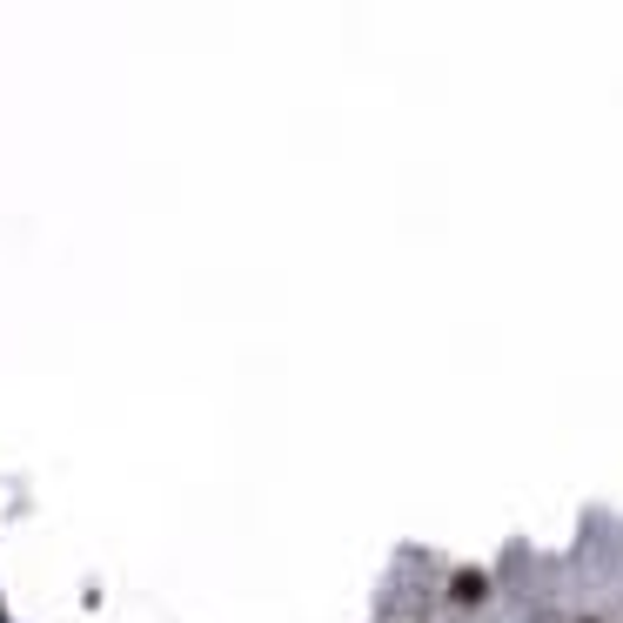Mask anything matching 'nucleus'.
<instances>
[{
    "instance_id": "obj_1",
    "label": "nucleus",
    "mask_w": 623,
    "mask_h": 623,
    "mask_svg": "<svg viewBox=\"0 0 623 623\" xmlns=\"http://www.w3.org/2000/svg\"><path fill=\"white\" fill-rule=\"evenodd\" d=\"M449 597L456 603H483L490 597V577H483V570H456V577H449Z\"/></svg>"
},
{
    "instance_id": "obj_2",
    "label": "nucleus",
    "mask_w": 623,
    "mask_h": 623,
    "mask_svg": "<svg viewBox=\"0 0 623 623\" xmlns=\"http://www.w3.org/2000/svg\"><path fill=\"white\" fill-rule=\"evenodd\" d=\"M577 623H597V617H577Z\"/></svg>"
}]
</instances>
